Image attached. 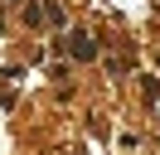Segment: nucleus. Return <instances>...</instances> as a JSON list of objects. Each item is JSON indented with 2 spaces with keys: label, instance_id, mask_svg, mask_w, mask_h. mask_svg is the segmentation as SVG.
Returning <instances> with one entry per match:
<instances>
[{
  "label": "nucleus",
  "instance_id": "nucleus-1",
  "mask_svg": "<svg viewBox=\"0 0 160 155\" xmlns=\"http://www.w3.org/2000/svg\"><path fill=\"white\" fill-rule=\"evenodd\" d=\"M73 58H78V63H88V58H97V44H92V34H82V29H78V34H73Z\"/></svg>",
  "mask_w": 160,
  "mask_h": 155
},
{
  "label": "nucleus",
  "instance_id": "nucleus-2",
  "mask_svg": "<svg viewBox=\"0 0 160 155\" xmlns=\"http://www.w3.org/2000/svg\"><path fill=\"white\" fill-rule=\"evenodd\" d=\"M5 5H15V0H5Z\"/></svg>",
  "mask_w": 160,
  "mask_h": 155
}]
</instances>
